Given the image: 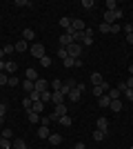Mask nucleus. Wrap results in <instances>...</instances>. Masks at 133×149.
Instances as JSON below:
<instances>
[{"mask_svg":"<svg viewBox=\"0 0 133 149\" xmlns=\"http://www.w3.org/2000/svg\"><path fill=\"white\" fill-rule=\"evenodd\" d=\"M80 54H82V45L71 42L69 47H67V56H69V58H73V60H78V58H80Z\"/></svg>","mask_w":133,"mask_h":149,"instance_id":"obj_1","label":"nucleus"},{"mask_svg":"<svg viewBox=\"0 0 133 149\" xmlns=\"http://www.w3.org/2000/svg\"><path fill=\"white\" fill-rule=\"evenodd\" d=\"M42 56H44V45H42V42H33V45H31V58L40 60Z\"/></svg>","mask_w":133,"mask_h":149,"instance_id":"obj_2","label":"nucleus"},{"mask_svg":"<svg viewBox=\"0 0 133 149\" xmlns=\"http://www.w3.org/2000/svg\"><path fill=\"white\" fill-rule=\"evenodd\" d=\"M64 100H67V96H62V91H51V102H53V107L64 105Z\"/></svg>","mask_w":133,"mask_h":149,"instance_id":"obj_3","label":"nucleus"},{"mask_svg":"<svg viewBox=\"0 0 133 149\" xmlns=\"http://www.w3.org/2000/svg\"><path fill=\"white\" fill-rule=\"evenodd\" d=\"M89 78H91V85H93V87H98V85H104V80H102V74H100V71H93Z\"/></svg>","mask_w":133,"mask_h":149,"instance_id":"obj_4","label":"nucleus"},{"mask_svg":"<svg viewBox=\"0 0 133 149\" xmlns=\"http://www.w3.org/2000/svg\"><path fill=\"white\" fill-rule=\"evenodd\" d=\"M5 71H7L9 76H13L16 71H18V65H16L13 60H5Z\"/></svg>","mask_w":133,"mask_h":149,"instance_id":"obj_5","label":"nucleus"},{"mask_svg":"<svg viewBox=\"0 0 133 149\" xmlns=\"http://www.w3.org/2000/svg\"><path fill=\"white\" fill-rule=\"evenodd\" d=\"M71 27H73V31H84V29H87L84 20H80V18H73V20H71Z\"/></svg>","mask_w":133,"mask_h":149,"instance_id":"obj_6","label":"nucleus"},{"mask_svg":"<svg viewBox=\"0 0 133 149\" xmlns=\"http://www.w3.org/2000/svg\"><path fill=\"white\" fill-rule=\"evenodd\" d=\"M47 89H49L47 80H44V78H38V80H36V91H38V93H42V91H47Z\"/></svg>","mask_w":133,"mask_h":149,"instance_id":"obj_7","label":"nucleus"},{"mask_svg":"<svg viewBox=\"0 0 133 149\" xmlns=\"http://www.w3.org/2000/svg\"><path fill=\"white\" fill-rule=\"evenodd\" d=\"M58 42H60V47H64V49H67V47H69V45L73 42V38H71L69 33H62V36H60V40H58Z\"/></svg>","mask_w":133,"mask_h":149,"instance_id":"obj_8","label":"nucleus"},{"mask_svg":"<svg viewBox=\"0 0 133 149\" xmlns=\"http://www.w3.org/2000/svg\"><path fill=\"white\" fill-rule=\"evenodd\" d=\"M80 98H82V91H80V89H71V91H69V100H71V102H78V100H80Z\"/></svg>","mask_w":133,"mask_h":149,"instance_id":"obj_9","label":"nucleus"},{"mask_svg":"<svg viewBox=\"0 0 133 149\" xmlns=\"http://www.w3.org/2000/svg\"><path fill=\"white\" fill-rule=\"evenodd\" d=\"M16 45V51H18V54H25L27 49H29V42H27V40H18V42H13Z\"/></svg>","mask_w":133,"mask_h":149,"instance_id":"obj_10","label":"nucleus"},{"mask_svg":"<svg viewBox=\"0 0 133 149\" xmlns=\"http://www.w3.org/2000/svg\"><path fill=\"white\" fill-rule=\"evenodd\" d=\"M25 78H27V80H33V82H36V80H38V71H36L33 67H29V69L25 71Z\"/></svg>","mask_w":133,"mask_h":149,"instance_id":"obj_11","label":"nucleus"},{"mask_svg":"<svg viewBox=\"0 0 133 149\" xmlns=\"http://www.w3.org/2000/svg\"><path fill=\"white\" fill-rule=\"evenodd\" d=\"M29 111L42 113V111H44V102H42V100H36V102H33V105H31V109H29Z\"/></svg>","mask_w":133,"mask_h":149,"instance_id":"obj_12","label":"nucleus"},{"mask_svg":"<svg viewBox=\"0 0 133 149\" xmlns=\"http://www.w3.org/2000/svg\"><path fill=\"white\" fill-rule=\"evenodd\" d=\"M60 143H62V136H60V134H49V145L58 147Z\"/></svg>","mask_w":133,"mask_h":149,"instance_id":"obj_13","label":"nucleus"},{"mask_svg":"<svg viewBox=\"0 0 133 149\" xmlns=\"http://www.w3.org/2000/svg\"><path fill=\"white\" fill-rule=\"evenodd\" d=\"M22 89H25L27 93H31L33 89H36V82H33V80H27V78H25V80H22Z\"/></svg>","mask_w":133,"mask_h":149,"instance_id":"obj_14","label":"nucleus"},{"mask_svg":"<svg viewBox=\"0 0 133 149\" xmlns=\"http://www.w3.org/2000/svg\"><path fill=\"white\" fill-rule=\"evenodd\" d=\"M22 40H27V42H29V40H36V31L33 29H25L22 31Z\"/></svg>","mask_w":133,"mask_h":149,"instance_id":"obj_15","label":"nucleus"},{"mask_svg":"<svg viewBox=\"0 0 133 149\" xmlns=\"http://www.w3.org/2000/svg\"><path fill=\"white\" fill-rule=\"evenodd\" d=\"M98 105H100L102 109H107V107L111 105V98H109L107 93H104V96H100V98H98Z\"/></svg>","mask_w":133,"mask_h":149,"instance_id":"obj_16","label":"nucleus"},{"mask_svg":"<svg viewBox=\"0 0 133 149\" xmlns=\"http://www.w3.org/2000/svg\"><path fill=\"white\" fill-rule=\"evenodd\" d=\"M104 22H107V25L118 22V20H115V11H104Z\"/></svg>","mask_w":133,"mask_h":149,"instance_id":"obj_17","label":"nucleus"},{"mask_svg":"<svg viewBox=\"0 0 133 149\" xmlns=\"http://www.w3.org/2000/svg\"><path fill=\"white\" fill-rule=\"evenodd\" d=\"M53 113H58V118H62V116H67V105H56Z\"/></svg>","mask_w":133,"mask_h":149,"instance_id":"obj_18","label":"nucleus"},{"mask_svg":"<svg viewBox=\"0 0 133 149\" xmlns=\"http://www.w3.org/2000/svg\"><path fill=\"white\" fill-rule=\"evenodd\" d=\"M98 129H102V131L109 129V120L104 118V116H100V118H98Z\"/></svg>","mask_w":133,"mask_h":149,"instance_id":"obj_19","label":"nucleus"},{"mask_svg":"<svg viewBox=\"0 0 133 149\" xmlns=\"http://www.w3.org/2000/svg\"><path fill=\"white\" fill-rule=\"evenodd\" d=\"M27 116H29V123H31V125H38V123H40V113H36V111H27Z\"/></svg>","mask_w":133,"mask_h":149,"instance_id":"obj_20","label":"nucleus"},{"mask_svg":"<svg viewBox=\"0 0 133 149\" xmlns=\"http://www.w3.org/2000/svg\"><path fill=\"white\" fill-rule=\"evenodd\" d=\"M109 109H111V111H122V100H111Z\"/></svg>","mask_w":133,"mask_h":149,"instance_id":"obj_21","label":"nucleus"},{"mask_svg":"<svg viewBox=\"0 0 133 149\" xmlns=\"http://www.w3.org/2000/svg\"><path fill=\"white\" fill-rule=\"evenodd\" d=\"M104 138H107V131H102V129L93 131V140L95 143H100V140H104Z\"/></svg>","mask_w":133,"mask_h":149,"instance_id":"obj_22","label":"nucleus"},{"mask_svg":"<svg viewBox=\"0 0 133 149\" xmlns=\"http://www.w3.org/2000/svg\"><path fill=\"white\" fill-rule=\"evenodd\" d=\"M107 96H109V98H111V100H120V96H122V93L120 91H118V89H109V91H107Z\"/></svg>","mask_w":133,"mask_h":149,"instance_id":"obj_23","label":"nucleus"},{"mask_svg":"<svg viewBox=\"0 0 133 149\" xmlns=\"http://www.w3.org/2000/svg\"><path fill=\"white\" fill-rule=\"evenodd\" d=\"M11 147H13V149H27V143H25V140H22V138H16Z\"/></svg>","mask_w":133,"mask_h":149,"instance_id":"obj_24","label":"nucleus"},{"mask_svg":"<svg viewBox=\"0 0 133 149\" xmlns=\"http://www.w3.org/2000/svg\"><path fill=\"white\" fill-rule=\"evenodd\" d=\"M58 123L62 125V127H71V125H73V118H71V116H62V118L58 120Z\"/></svg>","mask_w":133,"mask_h":149,"instance_id":"obj_25","label":"nucleus"},{"mask_svg":"<svg viewBox=\"0 0 133 149\" xmlns=\"http://www.w3.org/2000/svg\"><path fill=\"white\" fill-rule=\"evenodd\" d=\"M62 85H64V87H67V89H69V91H71V89H76V87H78L76 78H67V82H62Z\"/></svg>","mask_w":133,"mask_h":149,"instance_id":"obj_26","label":"nucleus"},{"mask_svg":"<svg viewBox=\"0 0 133 149\" xmlns=\"http://www.w3.org/2000/svg\"><path fill=\"white\" fill-rule=\"evenodd\" d=\"M82 9H87V11H93V9H95V2H93V0H82Z\"/></svg>","mask_w":133,"mask_h":149,"instance_id":"obj_27","label":"nucleus"},{"mask_svg":"<svg viewBox=\"0 0 133 149\" xmlns=\"http://www.w3.org/2000/svg\"><path fill=\"white\" fill-rule=\"evenodd\" d=\"M71 20H73V18H67V16H64V18H60V22H58V25L64 27V31H67V29L71 27Z\"/></svg>","mask_w":133,"mask_h":149,"instance_id":"obj_28","label":"nucleus"},{"mask_svg":"<svg viewBox=\"0 0 133 149\" xmlns=\"http://www.w3.org/2000/svg\"><path fill=\"white\" fill-rule=\"evenodd\" d=\"M38 138H49V127L40 125V129H38Z\"/></svg>","mask_w":133,"mask_h":149,"instance_id":"obj_29","label":"nucleus"},{"mask_svg":"<svg viewBox=\"0 0 133 149\" xmlns=\"http://www.w3.org/2000/svg\"><path fill=\"white\" fill-rule=\"evenodd\" d=\"M51 87H53V91H60V89H62V80H60V78H53V80H51Z\"/></svg>","mask_w":133,"mask_h":149,"instance_id":"obj_30","label":"nucleus"},{"mask_svg":"<svg viewBox=\"0 0 133 149\" xmlns=\"http://www.w3.org/2000/svg\"><path fill=\"white\" fill-rule=\"evenodd\" d=\"M104 7H107V11H115V9H118V2H115V0H107Z\"/></svg>","mask_w":133,"mask_h":149,"instance_id":"obj_31","label":"nucleus"},{"mask_svg":"<svg viewBox=\"0 0 133 149\" xmlns=\"http://www.w3.org/2000/svg\"><path fill=\"white\" fill-rule=\"evenodd\" d=\"M40 100H42L44 105H47V102H51V91H49V89H47V91H42V93H40Z\"/></svg>","mask_w":133,"mask_h":149,"instance_id":"obj_32","label":"nucleus"},{"mask_svg":"<svg viewBox=\"0 0 133 149\" xmlns=\"http://www.w3.org/2000/svg\"><path fill=\"white\" fill-rule=\"evenodd\" d=\"M7 82H9V74H7V71H0V87H5Z\"/></svg>","mask_w":133,"mask_h":149,"instance_id":"obj_33","label":"nucleus"},{"mask_svg":"<svg viewBox=\"0 0 133 149\" xmlns=\"http://www.w3.org/2000/svg\"><path fill=\"white\" fill-rule=\"evenodd\" d=\"M2 51H5V56H9V54H13V51H16V45H5V47H2Z\"/></svg>","mask_w":133,"mask_h":149,"instance_id":"obj_34","label":"nucleus"},{"mask_svg":"<svg viewBox=\"0 0 133 149\" xmlns=\"http://www.w3.org/2000/svg\"><path fill=\"white\" fill-rule=\"evenodd\" d=\"M40 65H42V67H51V58L47 56V54H44V56L40 58Z\"/></svg>","mask_w":133,"mask_h":149,"instance_id":"obj_35","label":"nucleus"},{"mask_svg":"<svg viewBox=\"0 0 133 149\" xmlns=\"http://www.w3.org/2000/svg\"><path fill=\"white\" fill-rule=\"evenodd\" d=\"M18 78H16V74H13V76H9V82H7V85H9V87H18Z\"/></svg>","mask_w":133,"mask_h":149,"instance_id":"obj_36","label":"nucleus"},{"mask_svg":"<svg viewBox=\"0 0 133 149\" xmlns=\"http://www.w3.org/2000/svg\"><path fill=\"white\" fill-rule=\"evenodd\" d=\"M5 113H7V102L0 98V118H5Z\"/></svg>","mask_w":133,"mask_h":149,"instance_id":"obj_37","label":"nucleus"},{"mask_svg":"<svg viewBox=\"0 0 133 149\" xmlns=\"http://www.w3.org/2000/svg\"><path fill=\"white\" fill-rule=\"evenodd\" d=\"M73 62H76L73 58H64V60H62V65H64V69H71V67H73Z\"/></svg>","mask_w":133,"mask_h":149,"instance_id":"obj_38","label":"nucleus"},{"mask_svg":"<svg viewBox=\"0 0 133 149\" xmlns=\"http://www.w3.org/2000/svg\"><path fill=\"white\" fill-rule=\"evenodd\" d=\"M100 33H111V25L102 22V25H100Z\"/></svg>","mask_w":133,"mask_h":149,"instance_id":"obj_39","label":"nucleus"},{"mask_svg":"<svg viewBox=\"0 0 133 149\" xmlns=\"http://www.w3.org/2000/svg\"><path fill=\"white\" fill-rule=\"evenodd\" d=\"M13 5L16 7H31V2H29V0H16Z\"/></svg>","mask_w":133,"mask_h":149,"instance_id":"obj_40","label":"nucleus"},{"mask_svg":"<svg viewBox=\"0 0 133 149\" xmlns=\"http://www.w3.org/2000/svg\"><path fill=\"white\" fill-rule=\"evenodd\" d=\"M58 58H60V60L69 58V56H67V49H64V47H60V49H58Z\"/></svg>","mask_w":133,"mask_h":149,"instance_id":"obj_41","label":"nucleus"},{"mask_svg":"<svg viewBox=\"0 0 133 149\" xmlns=\"http://www.w3.org/2000/svg\"><path fill=\"white\" fill-rule=\"evenodd\" d=\"M120 29H122L120 22H113V25H111V33H120Z\"/></svg>","mask_w":133,"mask_h":149,"instance_id":"obj_42","label":"nucleus"},{"mask_svg":"<svg viewBox=\"0 0 133 149\" xmlns=\"http://www.w3.org/2000/svg\"><path fill=\"white\" fill-rule=\"evenodd\" d=\"M11 145H13V143H9L7 138H2V140H0V147H2V149H11Z\"/></svg>","mask_w":133,"mask_h":149,"instance_id":"obj_43","label":"nucleus"},{"mask_svg":"<svg viewBox=\"0 0 133 149\" xmlns=\"http://www.w3.org/2000/svg\"><path fill=\"white\" fill-rule=\"evenodd\" d=\"M31 105H33V102H31V98H25V100H22V107H25L27 111L31 109Z\"/></svg>","mask_w":133,"mask_h":149,"instance_id":"obj_44","label":"nucleus"},{"mask_svg":"<svg viewBox=\"0 0 133 149\" xmlns=\"http://www.w3.org/2000/svg\"><path fill=\"white\" fill-rule=\"evenodd\" d=\"M0 134H2V138H7V140H9V138L13 136V131H11V129H2Z\"/></svg>","mask_w":133,"mask_h":149,"instance_id":"obj_45","label":"nucleus"},{"mask_svg":"<svg viewBox=\"0 0 133 149\" xmlns=\"http://www.w3.org/2000/svg\"><path fill=\"white\" fill-rule=\"evenodd\" d=\"M29 98H31V102H36V100H40V93L36 91V89H33V91L29 93Z\"/></svg>","mask_w":133,"mask_h":149,"instance_id":"obj_46","label":"nucleus"},{"mask_svg":"<svg viewBox=\"0 0 133 149\" xmlns=\"http://www.w3.org/2000/svg\"><path fill=\"white\" fill-rule=\"evenodd\" d=\"M122 96H127V100H131V102H133V89H127Z\"/></svg>","mask_w":133,"mask_h":149,"instance_id":"obj_47","label":"nucleus"},{"mask_svg":"<svg viewBox=\"0 0 133 149\" xmlns=\"http://www.w3.org/2000/svg\"><path fill=\"white\" fill-rule=\"evenodd\" d=\"M122 29L127 31V33H133V25H122Z\"/></svg>","mask_w":133,"mask_h":149,"instance_id":"obj_48","label":"nucleus"},{"mask_svg":"<svg viewBox=\"0 0 133 149\" xmlns=\"http://www.w3.org/2000/svg\"><path fill=\"white\" fill-rule=\"evenodd\" d=\"M124 82H127V87H129V89H133V76L129 78V80H124Z\"/></svg>","mask_w":133,"mask_h":149,"instance_id":"obj_49","label":"nucleus"},{"mask_svg":"<svg viewBox=\"0 0 133 149\" xmlns=\"http://www.w3.org/2000/svg\"><path fill=\"white\" fill-rule=\"evenodd\" d=\"M73 149H87V147H84V143H76V145H73Z\"/></svg>","mask_w":133,"mask_h":149,"instance_id":"obj_50","label":"nucleus"},{"mask_svg":"<svg viewBox=\"0 0 133 149\" xmlns=\"http://www.w3.org/2000/svg\"><path fill=\"white\" fill-rule=\"evenodd\" d=\"M127 42H131V45H133V33H127Z\"/></svg>","mask_w":133,"mask_h":149,"instance_id":"obj_51","label":"nucleus"},{"mask_svg":"<svg viewBox=\"0 0 133 149\" xmlns=\"http://www.w3.org/2000/svg\"><path fill=\"white\" fill-rule=\"evenodd\" d=\"M2 60H5V51L0 49V62H2Z\"/></svg>","mask_w":133,"mask_h":149,"instance_id":"obj_52","label":"nucleus"},{"mask_svg":"<svg viewBox=\"0 0 133 149\" xmlns=\"http://www.w3.org/2000/svg\"><path fill=\"white\" fill-rule=\"evenodd\" d=\"M129 74L133 76V62H131V65H129Z\"/></svg>","mask_w":133,"mask_h":149,"instance_id":"obj_53","label":"nucleus"},{"mask_svg":"<svg viewBox=\"0 0 133 149\" xmlns=\"http://www.w3.org/2000/svg\"><path fill=\"white\" fill-rule=\"evenodd\" d=\"M0 71H5V60L0 62Z\"/></svg>","mask_w":133,"mask_h":149,"instance_id":"obj_54","label":"nucleus"},{"mask_svg":"<svg viewBox=\"0 0 133 149\" xmlns=\"http://www.w3.org/2000/svg\"><path fill=\"white\" fill-rule=\"evenodd\" d=\"M2 120H5V118H0V127H2Z\"/></svg>","mask_w":133,"mask_h":149,"instance_id":"obj_55","label":"nucleus"},{"mask_svg":"<svg viewBox=\"0 0 133 149\" xmlns=\"http://www.w3.org/2000/svg\"><path fill=\"white\" fill-rule=\"evenodd\" d=\"M0 140H2V134H0Z\"/></svg>","mask_w":133,"mask_h":149,"instance_id":"obj_56","label":"nucleus"},{"mask_svg":"<svg viewBox=\"0 0 133 149\" xmlns=\"http://www.w3.org/2000/svg\"><path fill=\"white\" fill-rule=\"evenodd\" d=\"M129 149H133V145H131V147H129Z\"/></svg>","mask_w":133,"mask_h":149,"instance_id":"obj_57","label":"nucleus"},{"mask_svg":"<svg viewBox=\"0 0 133 149\" xmlns=\"http://www.w3.org/2000/svg\"><path fill=\"white\" fill-rule=\"evenodd\" d=\"M27 149H31V147H27Z\"/></svg>","mask_w":133,"mask_h":149,"instance_id":"obj_58","label":"nucleus"},{"mask_svg":"<svg viewBox=\"0 0 133 149\" xmlns=\"http://www.w3.org/2000/svg\"><path fill=\"white\" fill-rule=\"evenodd\" d=\"M11 149H13V147H11Z\"/></svg>","mask_w":133,"mask_h":149,"instance_id":"obj_59","label":"nucleus"}]
</instances>
